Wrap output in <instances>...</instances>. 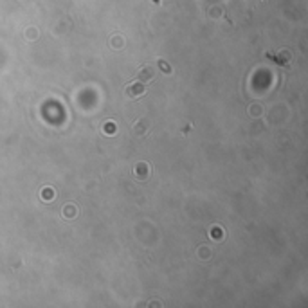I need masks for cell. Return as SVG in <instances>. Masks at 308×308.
Masks as SVG:
<instances>
[{
  "label": "cell",
  "mask_w": 308,
  "mask_h": 308,
  "mask_svg": "<svg viewBox=\"0 0 308 308\" xmlns=\"http://www.w3.org/2000/svg\"><path fill=\"white\" fill-rule=\"evenodd\" d=\"M153 76V72H151V67H143V70H141V78L148 79Z\"/></svg>",
  "instance_id": "cell-1"
}]
</instances>
